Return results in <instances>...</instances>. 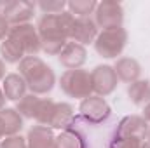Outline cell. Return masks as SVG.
Returning a JSON list of instances; mask_svg holds the SVG:
<instances>
[{"label":"cell","mask_w":150,"mask_h":148,"mask_svg":"<svg viewBox=\"0 0 150 148\" xmlns=\"http://www.w3.org/2000/svg\"><path fill=\"white\" fill-rule=\"evenodd\" d=\"M2 136H4V132H2V129H0V138H2Z\"/></svg>","instance_id":"d6a6232c"},{"label":"cell","mask_w":150,"mask_h":148,"mask_svg":"<svg viewBox=\"0 0 150 148\" xmlns=\"http://www.w3.org/2000/svg\"><path fill=\"white\" fill-rule=\"evenodd\" d=\"M70 9V14L75 18H89V14L98 7V4L94 0H75L67 4Z\"/></svg>","instance_id":"44dd1931"},{"label":"cell","mask_w":150,"mask_h":148,"mask_svg":"<svg viewBox=\"0 0 150 148\" xmlns=\"http://www.w3.org/2000/svg\"><path fill=\"white\" fill-rule=\"evenodd\" d=\"M4 75H5V65H4V61L0 59V80L4 78Z\"/></svg>","instance_id":"f1b7e54d"},{"label":"cell","mask_w":150,"mask_h":148,"mask_svg":"<svg viewBox=\"0 0 150 148\" xmlns=\"http://www.w3.org/2000/svg\"><path fill=\"white\" fill-rule=\"evenodd\" d=\"M147 136H149V141H150V129H149V132H147Z\"/></svg>","instance_id":"4dcf8cb0"},{"label":"cell","mask_w":150,"mask_h":148,"mask_svg":"<svg viewBox=\"0 0 150 148\" xmlns=\"http://www.w3.org/2000/svg\"><path fill=\"white\" fill-rule=\"evenodd\" d=\"M4 99H5V96H4V92L0 91V111L4 110Z\"/></svg>","instance_id":"f546056e"},{"label":"cell","mask_w":150,"mask_h":148,"mask_svg":"<svg viewBox=\"0 0 150 148\" xmlns=\"http://www.w3.org/2000/svg\"><path fill=\"white\" fill-rule=\"evenodd\" d=\"M61 89L72 98H89L93 91L91 73L84 70H67L59 80Z\"/></svg>","instance_id":"5b68a950"},{"label":"cell","mask_w":150,"mask_h":148,"mask_svg":"<svg viewBox=\"0 0 150 148\" xmlns=\"http://www.w3.org/2000/svg\"><path fill=\"white\" fill-rule=\"evenodd\" d=\"M54 105L51 99H40L38 101L37 111H35V118L40 125H49L51 122V117H52V110H54Z\"/></svg>","instance_id":"603a6c76"},{"label":"cell","mask_w":150,"mask_h":148,"mask_svg":"<svg viewBox=\"0 0 150 148\" xmlns=\"http://www.w3.org/2000/svg\"><path fill=\"white\" fill-rule=\"evenodd\" d=\"M35 5L32 2H7L2 5V18L9 25H26V21L33 16Z\"/></svg>","instance_id":"ba28073f"},{"label":"cell","mask_w":150,"mask_h":148,"mask_svg":"<svg viewBox=\"0 0 150 148\" xmlns=\"http://www.w3.org/2000/svg\"><path fill=\"white\" fill-rule=\"evenodd\" d=\"M75 16L70 12L61 14H44L38 19L37 32L40 37V45L47 54H59L70 38Z\"/></svg>","instance_id":"7a4b0ae2"},{"label":"cell","mask_w":150,"mask_h":148,"mask_svg":"<svg viewBox=\"0 0 150 148\" xmlns=\"http://www.w3.org/2000/svg\"><path fill=\"white\" fill-rule=\"evenodd\" d=\"M149 132L147 120L142 117H124L119 124V138L122 140H138L143 141Z\"/></svg>","instance_id":"30bf717a"},{"label":"cell","mask_w":150,"mask_h":148,"mask_svg":"<svg viewBox=\"0 0 150 148\" xmlns=\"http://www.w3.org/2000/svg\"><path fill=\"white\" fill-rule=\"evenodd\" d=\"M0 16H2V4H0Z\"/></svg>","instance_id":"1f68e13d"},{"label":"cell","mask_w":150,"mask_h":148,"mask_svg":"<svg viewBox=\"0 0 150 148\" xmlns=\"http://www.w3.org/2000/svg\"><path fill=\"white\" fill-rule=\"evenodd\" d=\"M38 7L44 11V14H61L67 7V2H40Z\"/></svg>","instance_id":"d4e9b609"},{"label":"cell","mask_w":150,"mask_h":148,"mask_svg":"<svg viewBox=\"0 0 150 148\" xmlns=\"http://www.w3.org/2000/svg\"><path fill=\"white\" fill-rule=\"evenodd\" d=\"M7 37L14 38L16 42H19V45L25 49L26 56H35L38 51L42 49L40 45V37H38V32L35 26L32 25H18V26H12L9 30V35Z\"/></svg>","instance_id":"8992f818"},{"label":"cell","mask_w":150,"mask_h":148,"mask_svg":"<svg viewBox=\"0 0 150 148\" xmlns=\"http://www.w3.org/2000/svg\"><path fill=\"white\" fill-rule=\"evenodd\" d=\"M0 148H26V141L21 136H9L2 141Z\"/></svg>","instance_id":"484cf974"},{"label":"cell","mask_w":150,"mask_h":148,"mask_svg":"<svg viewBox=\"0 0 150 148\" xmlns=\"http://www.w3.org/2000/svg\"><path fill=\"white\" fill-rule=\"evenodd\" d=\"M80 115H84L89 120H103L112 115V110L103 98L89 96L80 103Z\"/></svg>","instance_id":"8fae6325"},{"label":"cell","mask_w":150,"mask_h":148,"mask_svg":"<svg viewBox=\"0 0 150 148\" xmlns=\"http://www.w3.org/2000/svg\"><path fill=\"white\" fill-rule=\"evenodd\" d=\"M25 91H26V82L21 75L18 73H11L4 78V96L5 99H21L25 96Z\"/></svg>","instance_id":"2e32d148"},{"label":"cell","mask_w":150,"mask_h":148,"mask_svg":"<svg viewBox=\"0 0 150 148\" xmlns=\"http://www.w3.org/2000/svg\"><path fill=\"white\" fill-rule=\"evenodd\" d=\"M117 75L115 70L108 65H101L96 66L91 72V84H93V91H96L100 96H107L110 94L113 89L117 87Z\"/></svg>","instance_id":"9c48e42d"},{"label":"cell","mask_w":150,"mask_h":148,"mask_svg":"<svg viewBox=\"0 0 150 148\" xmlns=\"http://www.w3.org/2000/svg\"><path fill=\"white\" fill-rule=\"evenodd\" d=\"M9 30H11V28H9V23L0 16V40L5 38V35H9Z\"/></svg>","instance_id":"4316f807"},{"label":"cell","mask_w":150,"mask_h":148,"mask_svg":"<svg viewBox=\"0 0 150 148\" xmlns=\"http://www.w3.org/2000/svg\"><path fill=\"white\" fill-rule=\"evenodd\" d=\"M72 118H74V110H72L70 105H67V103H56L49 125L56 127V129H67L68 124L72 122Z\"/></svg>","instance_id":"d6986e66"},{"label":"cell","mask_w":150,"mask_h":148,"mask_svg":"<svg viewBox=\"0 0 150 148\" xmlns=\"http://www.w3.org/2000/svg\"><path fill=\"white\" fill-rule=\"evenodd\" d=\"M0 54L2 58L7 61V63H21L25 58H26V52L25 49L19 45V42H16L14 38L7 37L2 45H0Z\"/></svg>","instance_id":"ac0fdd59"},{"label":"cell","mask_w":150,"mask_h":148,"mask_svg":"<svg viewBox=\"0 0 150 148\" xmlns=\"http://www.w3.org/2000/svg\"><path fill=\"white\" fill-rule=\"evenodd\" d=\"M126 42H127V32L119 26L103 30L94 40V47L98 54H101L103 58H117L126 47Z\"/></svg>","instance_id":"277c9868"},{"label":"cell","mask_w":150,"mask_h":148,"mask_svg":"<svg viewBox=\"0 0 150 148\" xmlns=\"http://www.w3.org/2000/svg\"><path fill=\"white\" fill-rule=\"evenodd\" d=\"M28 148H56V138L47 125H35L28 132Z\"/></svg>","instance_id":"5bb4252c"},{"label":"cell","mask_w":150,"mask_h":148,"mask_svg":"<svg viewBox=\"0 0 150 148\" xmlns=\"http://www.w3.org/2000/svg\"><path fill=\"white\" fill-rule=\"evenodd\" d=\"M127 94H129V99L142 106V105H149L150 103V82L149 80H136L129 85L127 89Z\"/></svg>","instance_id":"ffe728a7"},{"label":"cell","mask_w":150,"mask_h":148,"mask_svg":"<svg viewBox=\"0 0 150 148\" xmlns=\"http://www.w3.org/2000/svg\"><path fill=\"white\" fill-rule=\"evenodd\" d=\"M21 127H23V120L16 110L4 108L0 111V129L5 136H16V132Z\"/></svg>","instance_id":"e0dca14e"},{"label":"cell","mask_w":150,"mask_h":148,"mask_svg":"<svg viewBox=\"0 0 150 148\" xmlns=\"http://www.w3.org/2000/svg\"><path fill=\"white\" fill-rule=\"evenodd\" d=\"M124 19L122 5L117 2H101L96 7V25L103 30L119 28Z\"/></svg>","instance_id":"52a82bcc"},{"label":"cell","mask_w":150,"mask_h":148,"mask_svg":"<svg viewBox=\"0 0 150 148\" xmlns=\"http://www.w3.org/2000/svg\"><path fill=\"white\" fill-rule=\"evenodd\" d=\"M19 73L25 78L26 85L35 94L49 92L52 89V85H54V73H52V70L37 56H26L19 63Z\"/></svg>","instance_id":"3957f363"},{"label":"cell","mask_w":150,"mask_h":148,"mask_svg":"<svg viewBox=\"0 0 150 148\" xmlns=\"http://www.w3.org/2000/svg\"><path fill=\"white\" fill-rule=\"evenodd\" d=\"M84 61H86L84 45L77 42H67V45L59 52V63L68 70H79V66H82Z\"/></svg>","instance_id":"4fadbf2b"},{"label":"cell","mask_w":150,"mask_h":148,"mask_svg":"<svg viewBox=\"0 0 150 148\" xmlns=\"http://www.w3.org/2000/svg\"><path fill=\"white\" fill-rule=\"evenodd\" d=\"M56 148H79V140L72 131L65 129V132L59 138H56Z\"/></svg>","instance_id":"cb8c5ba5"},{"label":"cell","mask_w":150,"mask_h":148,"mask_svg":"<svg viewBox=\"0 0 150 148\" xmlns=\"http://www.w3.org/2000/svg\"><path fill=\"white\" fill-rule=\"evenodd\" d=\"M143 118L145 120H150V103L145 106V110H143Z\"/></svg>","instance_id":"83f0119b"},{"label":"cell","mask_w":150,"mask_h":148,"mask_svg":"<svg viewBox=\"0 0 150 148\" xmlns=\"http://www.w3.org/2000/svg\"><path fill=\"white\" fill-rule=\"evenodd\" d=\"M38 99L35 94H28V96H23L18 103V113L28 117V118H33L35 117V111H37L38 106Z\"/></svg>","instance_id":"7402d4cb"},{"label":"cell","mask_w":150,"mask_h":148,"mask_svg":"<svg viewBox=\"0 0 150 148\" xmlns=\"http://www.w3.org/2000/svg\"><path fill=\"white\" fill-rule=\"evenodd\" d=\"M98 37V25L91 18H75L70 38H74L77 44H89Z\"/></svg>","instance_id":"7c38bea8"},{"label":"cell","mask_w":150,"mask_h":148,"mask_svg":"<svg viewBox=\"0 0 150 148\" xmlns=\"http://www.w3.org/2000/svg\"><path fill=\"white\" fill-rule=\"evenodd\" d=\"M115 75H117V78H120V80H124V82H136V78L140 77L142 73V66H140V63L136 61V59H133V58H120L119 61H117V65H115Z\"/></svg>","instance_id":"9a60e30c"},{"label":"cell","mask_w":150,"mask_h":148,"mask_svg":"<svg viewBox=\"0 0 150 148\" xmlns=\"http://www.w3.org/2000/svg\"><path fill=\"white\" fill-rule=\"evenodd\" d=\"M119 124L120 118L113 115L103 120H89L79 113L74 115L67 129L79 140V148H117Z\"/></svg>","instance_id":"6da1fadb"}]
</instances>
